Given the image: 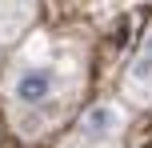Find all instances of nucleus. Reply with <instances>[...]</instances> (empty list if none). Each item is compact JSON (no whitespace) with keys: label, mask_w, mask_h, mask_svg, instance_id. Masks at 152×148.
I'll return each instance as SVG.
<instances>
[{"label":"nucleus","mask_w":152,"mask_h":148,"mask_svg":"<svg viewBox=\"0 0 152 148\" xmlns=\"http://www.w3.org/2000/svg\"><path fill=\"white\" fill-rule=\"evenodd\" d=\"M52 92H56V68L48 64H28L12 76V100L20 108H40L52 100Z\"/></svg>","instance_id":"nucleus-1"},{"label":"nucleus","mask_w":152,"mask_h":148,"mask_svg":"<svg viewBox=\"0 0 152 148\" xmlns=\"http://www.w3.org/2000/svg\"><path fill=\"white\" fill-rule=\"evenodd\" d=\"M120 132H124V108L112 104V100L92 104V108L80 116V136L88 144H108V140H116Z\"/></svg>","instance_id":"nucleus-2"},{"label":"nucleus","mask_w":152,"mask_h":148,"mask_svg":"<svg viewBox=\"0 0 152 148\" xmlns=\"http://www.w3.org/2000/svg\"><path fill=\"white\" fill-rule=\"evenodd\" d=\"M124 96L132 104H152V28L140 40L136 56L128 64V76H124Z\"/></svg>","instance_id":"nucleus-3"}]
</instances>
